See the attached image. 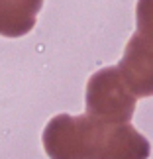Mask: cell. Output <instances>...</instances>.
Returning <instances> with one entry per match:
<instances>
[{
	"mask_svg": "<svg viewBox=\"0 0 153 159\" xmlns=\"http://www.w3.org/2000/svg\"><path fill=\"white\" fill-rule=\"evenodd\" d=\"M49 159H149L151 143L132 124L100 122L88 114H57L41 134Z\"/></svg>",
	"mask_w": 153,
	"mask_h": 159,
	"instance_id": "1",
	"label": "cell"
},
{
	"mask_svg": "<svg viewBox=\"0 0 153 159\" xmlns=\"http://www.w3.org/2000/svg\"><path fill=\"white\" fill-rule=\"evenodd\" d=\"M136 24H137V34L153 39V0H137Z\"/></svg>",
	"mask_w": 153,
	"mask_h": 159,
	"instance_id": "5",
	"label": "cell"
},
{
	"mask_svg": "<svg viewBox=\"0 0 153 159\" xmlns=\"http://www.w3.org/2000/svg\"><path fill=\"white\" fill-rule=\"evenodd\" d=\"M118 69L137 98L153 96V39L136 32L128 41Z\"/></svg>",
	"mask_w": 153,
	"mask_h": 159,
	"instance_id": "3",
	"label": "cell"
},
{
	"mask_svg": "<svg viewBox=\"0 0 153 159\" xmlns=\"http://www.w3.org/2000/svg\"><path fill=\"white\" fill-rule=\"evenodd\" d=\"M137 96L128 87L118 67H104L87 83V114L100 122L130 124Z\"/></svg>",
	"mask_w": 153,
	"mask_h": 159,
	"instance_id": "2",
	"label": "cell"
},
{
	"mask_svg": "<svg viewBox=\"0 0 153 159\" xmlns=\"http://www.w3.org/2000/svg\"><path fill=\"white\" fill-rule=\"evenodd\" d=\"M43 0H0V35L22 38L35 28Z\"/></svg>",
	"mask_w": 153,
	"mask_h": 159,
	"instance_id": "4",
	"label": "cell"
}]
</instances>
